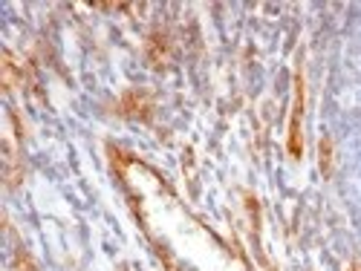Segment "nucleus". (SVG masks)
I'll return each instance as SVG.
<instances>
[{"instance_id": "nucleus-1", "label": "nucleus", "mask_w": 361, "mask_h": 271, "mask_svg": "<svg viewBox=\"0 0 361 271\" xmlns=\"http://www.w3.org/2000/svg\"><path fill=\"white\" fill-rule=\"evenodd\" d=\"M304 75H295V107H292V122H289V153L300 159L304 153V141H300V115H304Z\"/></svg>"}, {"instance_id": "nucleus-2", "label": "nucleus", "mask_w": 361, "mask_h": 271, "mask_svg": "<svg viewBox=\"0 0 361 271\" xmlns=\"http://www.w3.org/2000/svg\"><path fill=\"white\" fill-rule=\"evenodd\" d=\"M321 170L329 176V139H321Z\"/></svg>"}, {"instance_id": "nucleus-3", "label": "nucleus", "mask_w": 361, "mask_h": 271, "mask_svg": "<svg viewBox=\"0 0 361 271\" xmlns=\"http://www.w3.org/2000/svg\"><path fill=\"white\" fill-rule=\"evenodd\" d=\"M347 271H361V265H350V268H347Z\"/></svg>"}]
</instances>
